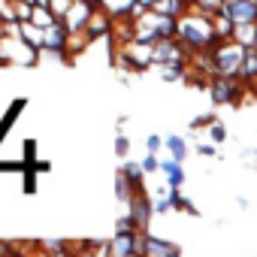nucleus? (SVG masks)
I'll list each match as a JSON object with an SVG mask.
<instances>
[{"instance_id": "nucleus-9", "label": "nucleus", "mask_w": 257, "mask_h": 257, "mask_svg": "<svg viewBox=\"0 0 257 257\" xmlns=\"http://www.w3.org/2000/svg\"><path fill=\"white\" fill-rule=\"evenodd\" d=\"M161 79H164V82H188V64L161 67Z\"/></svg>"}, {"instance_id": "nucleus-3", "label": "nucleus", "mask_w": 257, "mask_h": 257, "mask_svg": "<svg viewBox=\"0 0 257 257\" xmlns=\"http://www.w3.org/2000/svg\"><path fill=\"white\" fill-rule=\"evenodd\" d=\"M221 16H227L236 28H251L257 25V0H227Z\"/></svg>"}, {"instance_id": "nucleus-11", "label": "nucleus", "mask_w": 257, "mask_h": 257, "mask_svg": "<svg viewBox=\"0 0 257 257\" xmlns=\"http://www.w3.org/2000/svg\"><path fill=\"white\" fill-rule=\"evenodd\" d=\"M64 40H67V31H64V25L58 22V25L49 31V37H46V49H52V52H61V49H64Z\"/></svg>"}, {"instance_id": "nucleus-8", "label": "nucleus", "mask_w": 257, "mask_h": 257, "mask_svg": "<svg viewBox=\"0 0 257 257\" xmlns=\"http://www.w3.org/2000/svg\"><path fill=\"white\" fill-rule=\"evenodd\" d=\"M121 176L127 179V182H131V188L137 191V194H143V164H134V161H127L124 167H121Z\"/></svg>"}, {"instance_id": "nucleus-1", "label": "nucleus", "mask_w": 257, "mask_h": 257, "mask_svg": "<svg viewBox=\"0 0 257 257\" xmlns=\"http://www.w3.org/2000/svg\"><path fill=\"white\" fill-rule=\"evenodd\" d=\"M245 46L239 43H221L212 58H215V70H218V79H239V70H242V61H245Z\"/></svg>"}, {"instance_id": "nucleus-4", "label": "nucleus", "mask_w": 257, "mask_h": 257, "mask_svg": "<svg viewBox=\"0 0 257 257\" xmlns=\"http://www.w3.org/2000/svg\"><path fill=\"white\" fill-rule=\"evenodd\" d=\"M152 215H155V200H152V194H137V197L131 200V218L137 221L140 233H149Z\"/></svg>"}, {"instance_id": "nucleus-16", "label": "nucleus", "mask_w": 257, "mask_h": 257, "mask_svg": "<svg viewBox=\"0 0 257 257\" xmlns=\"http://www.w3.org/2000/svg\"><path fill=\"white\" fill-rule=\"evenodd\" d=\"M173 209V203H170V194L167 197H155V215H167Z\"/></svg>"}, {"instance_id": "nucleus-6", "label": "nucleus", "mask_w": 257, "mask_h": 257, "mask_svg": "<svg viewBox=\"0 0 257 257\" xmlns=\"http://www.w3.org/2000/svg\"><path fill=\"white\" fill-rule=\"evenodd\" d=\"M164 149L170 152V158L176 161V164H185L188 161V155H191V149H188V143L179 137V134H170L167 140H164Z\"/></svg>"}, {"instance_id": "nucleus-2", "label": "nucleus", "mask_w": 257, "mask_h": 257, "mask_svg": "<svg viewBox=\"0 0 257 257\" xmlns=\"http://www.w3.org/2000/svg\"><path fill=\"white\" fill-rule=\"evenodd\" d=\"M245 91H248V85L239 79H212V85H209V97L215 106H239Z\"/></svg>"}, {"instance_id": "nucleus-5", "label": "nucleus", "mask_w": 257, "mask_h": 257, "mask_svg": "<svg viewBox=\"0 0 257 257\" xmlns=\"http://www.w3.org/2000/svg\"><path fill=\"white\" fill-rule=\"evenodd\" d=\"M161 173H164L170 191H182V185H185V167L182 164H176L173 158H164L161 161Z\"/></svg>"}, {"instance_id": "nucleus-12", "label": "nucleus", "mask_w": 257, "mask_h": 257, "mask_svg": "<svg viewBox=\"0 0 257 257\" xmlns=\"http://www.w3.org/2000/svg\"><path fill=\"white\" fill-rule=\"evenodd\" d=\"M215 121H218V118H215V112H203V115H194L188 127H191V131H209Z\"/></svg>"}, {"instance_id": "nucleus-13", "label": "nucleus", "mask_w": 257, "mask_h": 257, "mask_svg": "<svg viewBox=\"0 0 257 257\" xmlns=\"http://www.w3.org/2000/svg\"><path fill=\"white\" fill-rule=\"evenodd\" d=\"M209 137H212V146H221V143L227 140V127H224L221 121H215V124L209 127Z\"/></svg>"}, {"instance_id": "nucleus-14", "label": "nucleus", "mask_w": 257, "mask_h": 257, "mask_svg": "<svg viewBox=\"0 0 257 257\" xmlns=\"http://www.w3.org/2000/svg\"><path fill=\"white\" fill-rule=\"evenodd\" d=\"M161 149H164V140H161L158 134H149V137H146V155H155V158H158Z\"/></svg>"}, {"instance_id": "nucleus-10", "label": "nucleus", "mask_w": 257, "mask_h": 257, "mask_svg": "<svg viewBox=\"0 0 257 257\" xmlns=\"http://www.w3.org/2000/svg\"><path fill=\"white\" fill-rule=\"evenodd\" d=\"M115 197H118L121 203H131V200L137 197V191L131 188V182L121 176V170H118V176H115Z\"/></svg>"}, {"instance_id": "nucleus-17", "label": "nucleus", "mask_w": 257, "mask_h": 257, "mask_svg": "<svg viewBox=\"0 0 257 257\" xmlns=\"http://www.w3.org/2000/svg\"><path fill=\"white\" fill-rule=\"evenodd\" d=\"M197 155H203V158H218L221 152H218V146H212V143H203V146H197Z\"/></svg>"}, {"instance_id": "nucleus-19", "label": "nucleus", "mask_w": 257, "mask_h": 257, "mask_svg": "<svg viewBox=\"0 0 257 257\" xmlns=\"http://www.w3.org/2000/svg\"><path fill=\"white\" fill-rule=\"evenodd\" d=\"M170 257H182V248H176V251H173V254H170Z\"/></svg>"}, {"instance_id": "nucleus-15", "label": "nucleus", "mask_w": 257, "mask_h": 257, "mask_svg": "<svg viewBox=\"0 0 257 257\" xmlns=\"http://www.w3.org/2000/svg\"><path fill=\"white\" fill-rule=\"evenodd\" d=\"M143 173H146V176H152V173H161V158H155V155H146V158H143Z\"/></svg>"}, {"instance_id": "nucleus-18", "label": "nucleus", "mask_w": 257, "mask_h": 257, "mask_svg": "<svg viewBox=\"0 0 257 257\" xmlns=\"http://www.w3.org/2000/svg\"><path fill=\"white\" fill-rule=\"evenodd\" d=\"M127 152H131V140H127V137H118V140H115V155L124 158Z\"/></svg>"}, {"instance_id": "nucleus-7", "label": "nucleus", "mask_w": 257, "mask_h": 257, "mask_svg": "<svg viewBox=\"0 0 257 257\" xmlns=\"http://www.w3.org/2000/svg\"><path fill=\"white\" fill-rule=\"evenodd\" d=\"M146 245H149V257H170L179 245L173 239H158V236H146Z\"/></svg>"}]
</instances>
